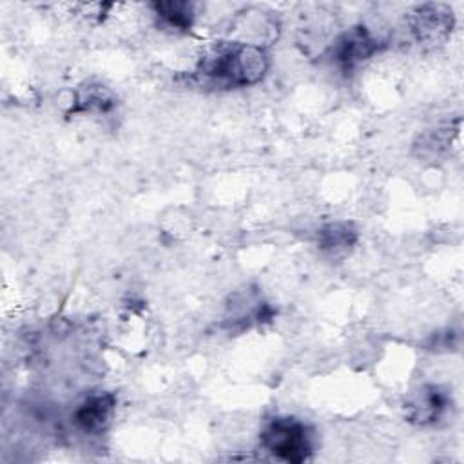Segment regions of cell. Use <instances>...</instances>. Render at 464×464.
Instances as JSON below:
<instances>
[{
  "mask_svg": "<svg viewBox=\"0 0 464 464\" xmlns=\"http://www.w3.org/2000/svg\"><path fill=\"white\" fill-rule=\"evenodd\" d=\"M457 132H459V125L453 129L451 123L430 130L420 138V145H415L419 149V156L426 160H440L442 156L448 154Z\"/></svg>",
  "mask_w": 464,
  "mask_h": 464,
  "instance_id": "10",
  "label": "cell"
},
{
  "mask_svg": "<svg viewBox=\"0 0 464 464\" xmlns=\"http://www.w3.org/2000/svg\"><path fill=\"white\" fill-rule=\"evenodd\" d=\"M359 239V232L350 221H330L317 230V246L328 256L346 254Z\"/></svg>",
  "mask_w": 464,
  "mask_h": 464,
  "instance_id": "7",
  "label": "cell"
},
{
  "mask_svg": "<svg viewBox=\"0 0 464 464\" xmlns=\"http://www.w3.org/2000/svg\"><path fill=\"white\" fill-rule=\"evenodd\" d=\"M116 98L112 91L102 83H85L74 92L72 112H107L114 107Z\"/></svg>",
  "mask_w": 464,
  "mask_h": 464,
  "instance_id": "8",
  "label": "cell"
},
{
  "mask_svg": "<svg viewBox=\"0 0 464 464\" xmlns=\"http://www.w3.org/2000/svg\"><path fill=\"white\" fill-rule=\"evenodd\" d=\"M381 47V38H377L368 27L353 25L334 40L328 53L335 67H339L343 72H350L377 54Z\"/></svg>",
  "mask_w": 464,
  "mask_h": 464,
  "instance_id": "4",
  "label": "cell"
},
{
  "mask_svg": "<svg viewBox=\"0 0 464 464\" xmlns=\"http://www.w3.org/2000/svg\"><path fill=\"white\" fill-rule=\"evenodd\" d=\"M150 9L154 11V16L169 29L174 31H188L194 24V4L190 2H152Z\"/></svg>",
  "mask_w": 464,
  "mask_h": 464,
  "instance_id": "9",
  "label": "cell"
},
{
  "mask_svg": "<svg viewBox=\"0 0 464 464\" xmlns=\"http://www.w3.org/2000/svg\"><path fill=\"white\" fill-rule=\"evenodd\" d=\"M116 410V397L111 392H96L87 395L72 413L76 428L89 435L103 433L112 420Z\"/></svg>",
  "mask_w": 464,
  "mask_h": 464,
  "instance_id": "6",
  "label": "cell"
},
{
  "mask_svg": "<svg viewBox=\"0 0 464 464\" xmlns=\"http://www.w3.org/2000/svg\"><path fill=\"white\" fill-rule=\"evenodd\" d=\"M453 408V397L440 384H424L411 392L404 402V415L419 426H433L444 420Z\"/></svg>",
  "mask_w": 464,
  "mask_h": 464,
  "instance_id": "5",
  "label": "cell"
},
{
  "mask_svg": "<svg viewBox=\"0 0 464 464\" xmlns=\"http://www.w3.org/2000/svg\"><path fill=\"white\" fill-rule=\"evenodd\" d=\"M259 444L274 459L299 464L314 455L315 433L312 426L301 419L277 415L263 424Z\"/></svg>",
  "mask_w": 464,
  "mask_h": 464,
  "instance_id": "2",
  "label": "cell"
},
{
  "mask_svg": "<svg viewBox=\"0 0 464 464\" xmlns=\"http://www.w3.org/2000/svg\"><path fill=\"white\" fill-rule=\"evenodd\" d=\"M268 69L266 47L239 40H219L203 51L194 72L207 85L243 89L263 82Z\"/></svg>",
  "mask_w": 464,
  "mask_h": 464,
  "instance_id": "1",
  "label": "cell"
},
{
  "mask_svg": "<svg viewBox=\"0 0 464 464\" xmlns=\"http://www.w3.org/2000/svg\"><path fill=\"white\" fill-rule=\"evenodd\" d=\"M408 27L417 44L435 47L444 44L455 29V13L442 2H428L413 7L408 14Z\"/></svg>",
  "mask_w": 464,
  "mask_h": 464,
  "instance_id": "3",
  "label": "cell"
}]
</instances>
